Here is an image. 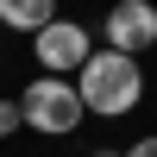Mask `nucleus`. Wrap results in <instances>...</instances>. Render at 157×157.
Segmentation results:
<instances>
[{"instance_id":"5","label":"nucleus","mask_w":157,"mask_h":157,"mask_svg":"<svg viewBox=\"0 0 157 157\" xmlns=\"http://www.w3.org/2000/svg\"><path fill=\"white\" fill-rule=\"evenodd\" d=\"M50 19H57V6H50V0H0V25H6V32L38 38Z\"/></svg>"},{"instance_id":"6","label":"nucleus","mask_w":157,"mask_h":157,"mask_svg":"<svg viewBox=\"0 0 157 157\" xmlns=\"http://www.w3.org/2000/svg\"><path fill=\"white\" fill-rule=\"evenodd\" d=\"M25 126V113H19V101H0V138H13Z\"/></svg>"},{"instance_id":"1","label":"nucleus","mask_w":157,"mask_h":157,"mask_svg":"<svg viewBox=\"0 0 157 157\" xmlns=\"http://www.w3.org/2000/svg\"><path fill=\"white\" fill-rule=\"evenodd\" d=\"M75 94L94 120H126V113L145 101V69L138 57H120V50H94L75 75Z\"/></svg>"},{"instance_id":"4","label":"nucleus","mask_w":157,"mask_h":157,"mask_svg":"<svg viewBox=\"0 0 157 157\" xmlns=\"http://www.w3.org/2000/svg\"><path fill=\"white\" fill-rule=\"evenodd\" d=\"M107 50H120V57L157 50V6L151 0H120L107 13Z\"/></svg>"},{"instance_id":"3","label":"nucleus","mask_w":157,"mask_h":157,"mask_svg":"<svg viewBox=\"0 0 157 157\" xmlns=\"http://www.w3.org/2000/svg\"><path fill=\"white\" fill-rule=\"evenodd\" d=\"M32 57H38V75H63V82H75L82 63L94 57V32H88L82 19H50L44 32L32 38Z\"/></svg>"},{"instance_id":"8","label":"nucleus","mask_w":157,"mask_h":157,"mask_svg":"<svg viewBox=\"0 0 157 157\" xmlns=\"http://www.w3.org/2000/svg\"><path fill=\"white\" fill-rule=\"evenodd\" d=\"M94 157H120V151H94Z\"/></svg>"},{"instance_id":"2","label":"nucleus","mask_w":157,"mask_h":157,"mask_svg":"<svg viewBox=\"0 0 157 157\" xmlns=\"http://www.w3.org/2000/svg\"><path fill=\"white\" fill-rule=\"evenodd\" d=\"M19 113H25V126L44 132V138H69L75 126L88 120L75 82H63V75H32V82L19 88Z\"/></svg>"},{"instance_id":"7","label":"nucleus","mask_w":157,"mask_h":157,"mask_svg":"<svg viewBox=\"0 0 157 157\" xmlns=\"http://www.w3.org/2000/svg\"><path fill=\"white\" fill-rule=\"evenodd\" d=\"M120 157H157V132H151V138H138V145H126Z\"/></svg>"}]
</instances>
